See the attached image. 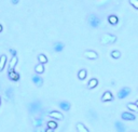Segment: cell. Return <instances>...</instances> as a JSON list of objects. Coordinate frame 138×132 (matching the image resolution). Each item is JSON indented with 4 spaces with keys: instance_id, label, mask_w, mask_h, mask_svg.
I'll use <instances>...</instances> for the list:
<instances>
[{
    "instance_id": "obj_17",
    "label": "cell",
    "mask_w": 138,
    "mask_h": 132,
    "mask_svg": "<svg viewBox=\"0 0 138 132\" xmlns=\"http://www.w3.org/2000/svg\"><path fill=\"white\" fill-rule=\"evenodd\" d=\"M35 70H36V73H37V74H42L43 71H44V66H43V64H38V65L35 67Z\"/></svg>"
},
{
    "instance_id": "obj_1",
    "label": "cell",
    "mask_w": 138,
    "mask_h": 132,
    "mask_svg": "<svg viewBox=\"0 0 138 132\" xmlns=\"http://www.w3.org/2000/svg\"><path fill=\"white\" fill-rule=\"evenodd\" d=\"M117 40V37L113 35H104L100 39V43L101 45H108V43H112Z\"/></svg>"
},
{
    "instance_id": "obj_13",
    "label": "cell",
    "mask_w": 138,
    "mask_h": 132,
    "mask_svg": "<svg viewBox=\"0 0 138 132\" xmlns=\"http://www.w3.org/2000/svg\"><path fill=\"white\" fill-rule=\"evenodd\" d=\"M97 85H98V80L95 79V78H93V79H91V80L88 81L87 87H88V89H93V88H95Z\"/></svg>"
},
{
    "instance_id": "obj_14",
    "label": "cell",
    "mask_w": 138,
    "mask_h": 132,
    "mask_svg": "<svg viewBox=\"0 0 138 132\" xmlns=\"http://www.w3.org/2000/svg\"><path fill=\"white\" fill-rule=\"evenodd\" d=\"M59 106H61V108L64 109V111H69V108H70V104L66 101L61 102V103H59Z\"/></svg>"
},
{
    "instance_id": "obj_16",
    "label": "cell",
    "mask_w": 138,
    "mask_h": 132,
    "mask_svg": "<svg viewBox=\"0 0 138 132\" xmlns=\"http://www.w3.org/2000/svg\"><path fill=\"white\" fill-rule=\"evenodd\" d=\"M108 21H109V23L112 24V25H116V24H118V22H119V19L116 15H109V17H108Z\"/></svg>"
},
{
    "instance_id": "obj_15",
    "label": "cell",
    "mask_w": 138,
    "mask_h": 132,
    "mask_svg": "<svg viewBox=\"0 0 138 132\" xmlns=\"http://www.w3.org/2000/svg\"><path fill=\"white\" fill-rule=\"evenodd\" d=\"M116 128H117V130L119 132H125V126L122 122H120V121L116 122Z\"/></svg>"
},
{
    "instance_id": "obj_31",
    "label": "cell",
    "mask_w": 138,
    "mask_h": 132,
    "mask_svg": "<svg viewBox=\"0 0 138 132\" xmlns=\"http://www.w3.org/2000/svg\"><path fill=\"white\" fill-rule=\"evenodd\" d=\"M135 104H136V105H137V106H138V101H137V102H136V103H135Z\"/></svg>"
},
{
    "instance_id": "obj_11",
    "label": "cell",
    "mask_w": 138,
    "mask_h": 132,
    "mask_svg": "<svg viewBox=\"0 0 138 132\" xmlns=\"http://www.w3.org/2000/svg\"><path fill=\"white\" fill-rule=\"evenodd\" d=\"M136 117L135 115H133L132 113H128V112H125L122 114V119H124V120H134Z\"/></svg>"
},
{
    "instance_id": "obj_24",
    "label": "cell",
    "mask_w": 138,
    "mask_h": 132,
    "mask_svg": "<svg viewBox=\"0 0 138 132\" xmlns=\"http://www.w3.org/2000/svg\"><path fill=\"white\" fill-rule=\"evenodd\" d=\"M111 56H112L113 58H119L120 56H121V52L118 51V50L112 51V52H111Z\"/></svg>"
},
{
    "instance_id": "obj_25",
    "label": "cell",
    "mask_w": 138,
    "mask_h": 132,
    "mask_svg": "<svg viewBox=\"0 0 138 132\" xmlns=\"http://www.w3.org/2000/svg\"><path fill=\"white\" fill-rule=\"evenodd\" d=\"M42 118H38V119H35V121H34V124H35V127H41V124H42Z\"/></svg>"
},
{
    "instance_id": "obj_20",
    "label": "cell",
    "mask_w": 138,
    "mask_h": 132,
    "mask_svg": "<svg viewBox=\"0 0 138 132\" xmlns=\"http://www.w3.org/2000/svg\"><path fill=\"white\" fill-rule=\"evenodd\" d=\"M38 60H39L40 64H45V63L47 62V57H46L44 54H39V56H38Z\"/></svg>"
},
{
    "instance_id": "obj_22",
    "label": "cell",
    "mask_w": 138,
    "mask_h": 132,
    "mask_svg": "<svg viewBox=\"0 0 138 132\" xmlns=\"http://www.w3.org/2000/svg\"><path fill=\"white\" fill-rule=\"evenodd\" d=\"M127 108L131 109V111H133V112H137L138 111V106L134 103H128L127 104Z\"/></svg>"
},
{
    "instance_id": "obj_10",
    "label": "cell",
    "mask_w": 138,
    "mask_h": 132,
    "mask_svg": "<svg viewBox=\"0 0 138 132\" xmlns=\"http://www.w3.org/2000/svg\"><path fill=\"white\" fill-rule=\"evenodd\" d=\"M29 109H30L31 113L38 112L40 109V103L39 102H34V103H31L30 105H29Z\"/></svg>"
},
{
    "instance_id": "obj_4",
    "label": "cell",
    "mask_w": 138,
    "mask_h": 132,
    "mask_svg": "<svg viewBox=\"0 0 138 132\" xmlns=\"http://www.w3.org/2000/svg\"><path fill=\"white\" fill-rule=\"evenodd\" d=\"M84 56L90 58V60H95L98 57V54L96 53L95 51H92V50H88V51H85L84 52Z\"/></svg>"
},
{
    "instance_id": "obj_8",
    "label": "cell",
    "mask_w": 138,
    "mask_h": 132,
    "mask_svg": "<svg viewBox=\"0 0 138 132\" xmlns=\"http://www.w3.org/2000/svg\"><path fill=\"white\" fill-rule=\"evenodd\" d=\"M9 78L11 80H13V81H17L20 79V75L16 73L15 70H9Z\"/></svg>"
},
{
    "instance_id": "obj_18",
    "label": "cell",
    "mask_w": 138,
    "mask_h": 132,
    "mask_svg": "<svg viewBox=\"0 0 138 132\" xmlns=\"http://www.w3.org/2000/svg\"><path fill=\"white\" fill-rule=\"evenodd\" d=\"M63 49H64V45L62 42H56L55 45H54V50H55L56 52H61Z\"/></svg>"
},
{
    "instance_id": "obj_29",
    "label": "cell",
    "mask_w": 138,
    "mask_h": 132,
    "mask_svg": "<svg viewBox=\"0 0 138 132\" xmlns=\"http://www.w3.org/2000/svg\"><path fill=\"white\" fill-rule=\"evenodd\" d=\"M45 132H53V129H50V128H47V129L45 130Z\"/></svg>"
},
{
    "instance_id": "obj_7",
    "label": "cell",
    "mask_w": 138,
    "mask_h": 132,
    "mask_svg": "<svg viewBox=\"0 0 138 132\" xmlns=\"http://www.w3.org/2000/svg\"><path fill=\"white\" fill-rule=\"evenodd\" d=\"M33 81H34V83L37 87H41V86H42V83H43V79L40 76H38V75L33 76Z\"/></svg>"
},
{
    "instance_id": "obj_28",
    "label": "cell",
    "mask_w": 138,
    "mask_h": 132,
    "mask_svg": "<svg viewBox=\"0 0 138 132\" xmlns=\"http://www.w3.org/2000/svg\"><path fill=\"white\" fill-rule=\"evenodd\" d=\"M12 3H13V4H16V3H19V0H12Z\"/></svg>"
},
{
    "instance_id": "obj_30",
    "label": "cell",
    "mask_w": 138,
    "mask_h": 132,
    "mask_svg": "<svg viewBox=\"0 0 138 132\" xmlns=\"http://www.w3.org/2000/svg\"><path fill=\"white\" fill-rule=\"evenodd\" d=\"M2 29H3V27H2V25H1V24H0V33L2 32Z\"/></svg>"
},
{
    "instance_id": "obj_32",
    "label": "cell",
    "mask_w": 138,
    "mask_h": 132,
    "mask_svg": "<svg viewBox=\"0 0 138 132\" xmlns=\"http://www.w3.org/2000/svg\"><path fill=\"white\" fill-rule=\"evenodd\" d=\"M0 103H1V99H0Z\"/></svg>"
},
{
    "instance_id": "obj_12",
    "label": "cell",
    "mask_w": 138,
    "mask_h": 132,
    "mask_svg": "<svg viewBox=\"0 0 138 132\" xmlns=\"http://www.w3.org/2000/svg\"><path fill=\"white\" fill-rule=\"evenodd\" d=\"M5 63H7V55L5 54H2L0 56V71H2L4 66H5Z\"/></svg>"
},
{
    "instance_id": "obj_3",
    "label": "cell",
    "mask_w": 138,
    "mask_h": 132,
    "mask_svg": "<svg viewBox=\"0 0 138 132\" xmlns=\"http://www.w3.org/2000/svg\"><path fill=\"white\" fill-rule=\"evenodd\" d=\"M129 93H131V89L125 87V88H123V89L120 90V92H119V94H118V97H119V99H124V98H126Z\"/></svg>"
},
{
    "instance_id": "obj_9",
    "label": "cell",
    "mask_w": 138,
    "mask_h": 132,
    "mask_svg": "<svg viewBox=\"0 0 138 132\" xmlns=\"http://www.w3.org/2000/svg\"><path fill=\"white\" fill-rule=\"evenodd\" d=\"M17 62H19V58H17V56H12L11 61H10V64H9V70H14V67L16 66Z\"/></svg>"
},
{
    "instance_id": "obj_2",
    "label": "cell",
    "mask_w": 138,
    "mask_h": 132,
    "mask_svg": "<svg viewBox=\"0 0 138 132\" xmlns=\"http://www.w3.org/2000/svg\"><path fill=\"white\" fill-rule=\"evenodd\" d=\"M87 22L88 24L91 25L92 27L96 28V27H98L99 26V24H100V20L98 19L96 15L94 14H91V15H88V19H87Z\"/></svg>"
},
{
    "instance_id": "obj_23",
    "label": "cell",
    "mask_w": 138,
    "mask_h": 132,
    "mask_svg": "<svg viewBox=\"0 0 138 132\" xmlns=\"http://www.w3.org/2000/svg\"><path fill=\"white\" fill-rule=\"evenodd\" d=\"M47 128H50V129H56L57 128V123L55 121H53V120H50L49 122H47Z\"/></svg>"
},
{
    "instance_id": "obj_27",
    "label": "cell",
    "mask_w": 138,
    "mask_h": 132,
    "mask_svg": "<svg viewBox=\"0 0 138 132\" xmlns=\"http://www.w3.org/2000/svg\"><path fill=\"white\" fill-rule=\"evenodd\" d=\"M10 52H11L12 56H16V51H15L14 49H10Z\"/></svg>"
},
{
    "instance_id": "obj_5",
    "label": "cell",
    "mask_w": 138,
    "mask_h": 132,
    "mask_svg": "<svg viewBox=\"0 0 138 132\" xmlns=\"http://www.w3.org/2000/svg\"><path fill=\"white\" fill-rule=\"evenodd\" d=\"M49 116L54 118V119H57V120H62V119L64 118L63 114H61L59 112H56V111H53V112H50L49 113Z\"/></svg>"
},
{
    "instance_id": "obj_6",
    "label": "cell",
    "mask_w": 138,
    "mask_h": 132,
    "mask_svg": "<svg viewBox=\"0 0 138 132\" xmlns=\"http://www.w3.org/2000/svg\"><path fill=\"white\" fill-rule=\"evenodd\" d=\"M112 100H113V95L110 91H106L103 97H101V101L103 102H109V101H112Z\"/></svg>"
},
{
    "instance_id": "obj_21",
    "label": "cell",
    "mask_w": 138,
    "mask_h": 132,
    "mask_svg": "<svg viewBox=\"0 0 138 132\" xmlns=\"http://www.w3.org/2000/svg\"><path fill=\"white\" fill-rule=\"evenodd\" d=\"M77 129H78V131H79V132H90L82 123H78L77 124Z\"/></svg>"
},
{
    "instance_id": "obj_26",
    "label": "cell",
    "mask_w": 138,
    "mask_h": 132,
    "mask_svg": "<svg viewBox=\"0 0 138 132\" xmlns=\"http://www.w3.org/2000/svg\"><path fill=\"white\" fill-rule=\"evenodd\" d=\"M129 3L133 5L135 9H138V0H129Z\"/></svg>"
},
{
    "instance_id": "obj_19",
    "label": "cell",
    "mask_w": 138,
    "mask_h": 132,
    "mask_svg": "<svg viewBox=\"0 0 138 132\" xmlns=\"http://www.w3.org/2000/svg\"><path fill=\"white\" fill-rule=\"evenodd\" d=\"M87 73H86V70L85 69H81L79 73H78V77H79V79L83 80V79H85V77H86Z\"/></svg>"
}]
</instances>
